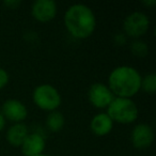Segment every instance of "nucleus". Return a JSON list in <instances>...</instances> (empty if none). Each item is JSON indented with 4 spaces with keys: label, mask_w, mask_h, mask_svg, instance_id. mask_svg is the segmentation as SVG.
I'll return each mask as SVG.
<instances>
[{
    "label": "nucleus",
    "mask_w": 156,
    "mask_h": 156,
    "mask_svg": "<svg viewBox=\"0 0 156 156\" xmlns=\"http://www.w3.org/2000/svg\"><path fill=\"white\" fill-rule=\"evenodd\" d=\"M35 156H49V155H47V154L42 153V154H39V155H35Z\"/></svg>",
    "instance_id": "21"
},
{
    "label": "nucleus",
    "mask_w": 156,
    "mask_h": 156,
    "mask_svg": "<svg viewBox=\"0 0 156 156\" xmlns=\"http://www.w3.org/2000/svg\"><path fill=\"white\" fill-rule=\"evenodd\" d=\"M130 51L137 57H145L149 52V47L147 43L141 40H135L130 43Z\"/></svg>",
    "instance_id": "15"
},
{
    "label": "nucleus",
    "mask_w": 156,
    "mask_h": 156,
    "mask_svg": "<svg viewBox=\"0 0 156 156\" xmlns=\"http://www.w3.org/2000/svg\"><path fill=\"white\" fill-rule=\"evenodd\" d=\"M107 115L111 118L113 123L130 124L138 119L139 109L132 98L115 96L107 107Z\"/></svg>",
    "instance_id": "3"
},
{
    "label": "nucleus",
    "mask_w": 156,
    "mask_h": 156,
    "mask_svg": "<svg viewBox=\"0 0 156 156\" xmlns=\"http://www.w3.org/2000/svg\"><path fill=\"white\" fill-rule=\"evenodd\" d=\"M10 80V76H9V73L5 71V69L2 67H0V90L3 89L5 86L8 85Z\"/></svg>",
    "instance_id": "16"
},
{
    "label": "nucleus",
    "mask_w": 156,
    "mask_h": 156,
    "mask_svg": "<svg viewBox=\"0 0 156 156\" xmlns=\"http://www.w3.org/2000/svg\"><path fill=\"white\" fill-rule=\"evenodd\" d=\"M141 89L149 94L156 91V74L150 73L141 78Z\"/></svg>",
    "instance_id": "14"
},
{
    "label": "nucleus",
    "mask_w": 156,
    "mask_h": 156,
    "mask_svg": "<svg viewBox=\"0 0 156 156\" xmlns=\"http://www.w3.org/2000/svg\"><path fill=\"white\" fill-rule=\"evenodd\" d=\"M115 95L107 85L103 83H94L88 90V98L92 106L96 108H107Z\"/></svg>",
    "instance_id": "6"
},
{
    "label": "nucleus",
    "mask_w": 156,
    "mask_h": 156,
    "mask_svg": "<svg viewBox=\"0 0 156 156\" xmlns=\"http://www.w3.org/2000/svg\"><path fill=\"white\" fill-rule=\"evenodd\" d=\"M5 122H7V120L5 119V117H3L2 112H1V110H0V132L5 128Z\"/></svg>",
    "instance_id": "19"
},
{
    "label": "nucleus",
    "mask_w": 156,
    "mask_h": 156,
    "mask_svg": "<svg viewBox=\"0 0 156 156\" xmlns=\"http://www.w3.org/2000/svg\"><path fill=\"white\" fill-rule=\"evenodd\" d=\"M64 25L67 32L75 39L89 37L96 28L93 10L85 3H74L64 13Z\"/></svg>",
    "instance_id": "1"
},
{
    "label": "nucleus",
    "mask_w": 156,
    "mask_h": 156,
    "mask_svg": "<svg viewBox=\"0 0 156 156\" xmlns=\"http://www.w3.org/2000/svg\"><path fill=\"white\" fill-rule=\"evenodd\" d=\"M20 3L22 2L20 0H5V1H3V5L9 9H15L18 5H20Z\"/></svg>",
    "instance_id": "17"
},
{
    "label": "nucleus",
    "mask_w": 156,
    "mask_h": 156,
    "mask_svg": "<svg viewBox=\"0 0 156 156\" xmlns=\"http://www.w3.org/2000/svg\"><path fill=\"white\" fill-rule=\"evenodd\" d=\"M150 28V18L145 13L135 11L128 14L123 20V31L127 37L139 39L144 35Z\"/></svg>",
    "instance_id": "5"
},
{
    "label": "nucleus",
    "mask_w": 156,
    "mask_h": 156,
    "mask_svg": "<svg viewBox=\"0 0 156 156\" xmlns=\"http://www.w3.org/2000/svg\"><path fill=\"white\" fill-rule=\"evenodd\" d=\"M130 141L136 149H147L154 141V130L147 123H139L133 127L130 132Z\"/></svg>",
    "instance_id": "8"
},
{
    "label": "nucleus",
    "mask_w": 156,
    "mask_h": 156,
    "mask_svg": "<svg viewBox=\"0 0 156 156\" xmlns=\"http://www.w3.org/2000/svg\"><path fill=\"white\" fill-rule=\"evenodd\" d=\"M0 110L5 120H9L13 123H23L28 117V109L26 105L17 98H9L5 101Z\"/></svg>",
    "instance_id": "7"
},
{
    "label": "nucleus",
    "mask_w": 156,
    "mask_h": 156,
    "mask_svg": "<svg viewBox=\"0 0 156 156\" xmlns=\"http://www.w3.org/2000/svg\"><path fill=\"white\" fill-rule=\"evenodd\" d=\"M65 123V118L60 111H50L46 118V126L51 132H59L63 128Z\"/></svg>",
    "instance_id": "13"
},
{
    "label": "nucleus",
    "mask_w": 156,
    "mask_h": 156,
    "mask_svg": "<svg viewBox=\"0 0 156 156\" xmlns=\"http://www.w3.org/2000/svg\"><path fill=\"white\" fill-rule=\"evenodd\" d=\"M32 100L39 108L46 111L57 110L62 103V98L58 89L50 83L37 86L32 92Z\"/></svg>",
    "instance_id": "4"
},
{
    "label": "nucleus",
    "mask_w": 156,
    "mask_h": 156,
    "mask_svg": "<svg viewBox=\"0 0 156 156\" xmlns=\"http://www.w3.org/2000/svg\"><path fill=\"white\" fill-rule=\"evenodd\" d=\"M115 42L118 44V45H123V44L126 43V35L124 33H117L113 37Z\"/></svg>",
    "instance_id": "18"
},
{
    "label": "nucleus",
    "mask_w": 156,
    "mask_h": 156,
    "mask_svg": "<svg viewBox=\"0 0 156 156\" xmlns=\"http://www.w3.org/2000/svg\"><path fill=\"white\" fill-rule=\"evenodd\" d=\"M141 74L130 65H120L110 72L108 87L115 96L132 98L141 90Z\"/></svg>",
    "instance_id": "2"
},
{
    "label": "nucleus",
    "mask_w": 156,
    "mask_h": 156,
    "mask_svg": "<svg viewBox=\"0 0 156 156\" xmlns=\"http://www.w3.org/2000/svg\"><path fill=\"white\" fill-rule=\"evenodd\" d=\"M142 3L147 7H152V5H156V0H143Z\"/></svg>",
    "instance_id": "20"
},
{
    "label": "nucleus",
    "mask_w": 156,
    "mask_h": 156,
    "mask_svg": "<svg viewBox=\"0 0 156 156\" xmlns=\"http://www.w3.org/2000/svg\"><path fill=\"white\" fill-rule=\"evenodd\" d=\"M90 128L98 136H105L113 128V121L107 112H100L93 115L90 122Z\"/></svg>",
    "instance_id": "11"
},
{
    "label": "nucleus",
    "mask_w": 156,
    "mask_h": 156,
    "mask_svg": "<svg viewBox=\"0 0 156 156\" xmlns=\"http://www.w3.org/2000/svg\"><path fill=\"white\" fill-rule=\"evenodd\" d=\"M58 7L54 0H35L31 5V14L37 22L47 23L57 15Z\"/></svg>",
    "instance_id": "9"
},
{
    "label": "nucleus",
    "mask_w": 156,
    "mask_h": 156,
    "mask_svg": "<svg viewBox=\"0 0 156 156\" xmlns=\"http://www.w3.org/2000/svg\"><path fill=\"white\" fill-rule=\"evenodd\" d=\"M28 127L24 122L23 123H13V125L8 128L5 137H7L8 142L11 145L20 147L26 137L28 136Z\"/></svg>",
    "instance_id": "12"
},
{
    "label": "nucleus",
    "mask_w": 156,
    "mask_h": 156,
    "mask_svg": "<svg viewBox=\"0 0 156 156\" xmlns=\"http://www.w3.org/2000/svg\"><path fill=\"white\" fill-rule=\"evenodd\" d=\"M46 141L43 135L39 133H31L28 134L20 147L25 156H35L43 153Z\"/></svg>",
    "instance_id": "10"
}]
</instances>
